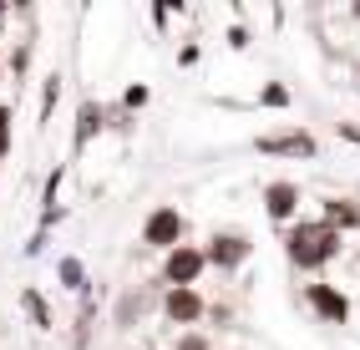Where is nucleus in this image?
<instances>
[{"instance_id":"nucleus-1","label":"nucleus","mask_w":360,"mask_h":350,"mask_svg":"<svg viewBox=\"0 0 360 350\" xmlns=\"http://www.w3.org/2000/svg\"><path fill=\"white\" fill-rule=\"evenodd\" d=\"M284 254H290L295 269H320V264H330L335 254H340V228H330L325 219L295 223L290 233H284Z\"/></svg>"},{"instance_id":"nucleus-2","label":"nucleus","mask_w":360,"mask_h":350,"mask_svg":"<svg viewBox=\"0 0 360 350\" xmlns=\"http://www.w3.org/2000/svg\"><path fill=\"white\" fill-rule=\"evenodd\" d=\"M203 249H193V244H178V249H167V259H162V279L173 290H193V279L203 274Z\"/></svg>"},{"instance_id":"nucleus-3","label":"nucleus","mask_w":360,"mask_h":350,"mask_svg":"<svg viewBox=\"0 0 360 350\" xmlns=\"http://www.w3.org/2000/svg\"><path fill=\"white\" fill-rule=\"evenodd\" d=\"M183 214L178 208H153L148 223H142V244H153V249H178L183 244Z\"/></svg>"},{"instance_id":"nucleus-4","label":"nucleus","mask_w":360,"mask_h":350,"mask_svg":"<svg viewBox=\"0 0 360 350\" xmlns=\"http://www.w3.org/2000/svg\"><path fill=\"white\" fill-rule=\"evenodd\" d=\"M249 249H254V244L244 239V233H213L208 249H203V259L219 264V269H238V264L249 259Z\"/></svg>"},{"instance_id":"nucleus-5","label":"nucleus","mask_w":360,"mask_h":350,"mask_svg":"<svg viewBox=\"0 0 360 350\" xmlns=\"http://www.w3.org/2000/svg\"><path fill=\"white\" fill-rule=\"evenodd\" d=\"M304 299H309V310H315L325 325H345V320H350V299L335 290V285H309Z\"/></svg>"},{"instance_id":"nucleus-6","label":"nucleus","mask_w":360,"mask_h":350,"mask_svg":"<svg viewBox=\"0 0 360 350\" xmlns=\"http://www.w3.org/2000/svg\"><path fill=\"white\" fill-rule=\"evenodd\" d=\"M259 153H284V157H315L320 143L309 132H274V137H259Z\"/></svg>"},{"instance_id":"nucleus-7","label":"nucleus","mask_w":360,"mask_h":350,"mask_svg":"<svg viewBox=\"0 0 360 350\" xmlns=\"http://www.w3.org/2000/svg\"><path fill=\"white\" fill-rule=\"evenodd\" d=\"M162 315L173 320V325H198V320H203V299H198V290H167Z\"/></svg>"},{"instance_id":"nucleus-8","label":"nucleus","mask_w":360,"mask_h":350,"mask_svg":"<svg viewBox=\"0 0 360 350\" xmlns=\"http://www.w3.org/2000/svg\"><path fill=\"white\" fill-rule=\"evenodd\" d=\"M264 208H269V219L274 223H284V219H295V208H300V188L290 178H279V183H269L264 188Z\"/></svg>"},{"instance_id":"nucleus-9","label":"nucleus","mask_w":360,"mask_h":350,"mask_svg":"<svg viewBox=\"0 0 360 350\" xmlns=\"http://www.w3.org/2000/svg\"><path fill=\"white\" fill-rule=\"evenodd\" d=\"M91 132H102V107H97V102H86L82 117H77V148L91 143Z\"/></svg>"},{"instance_id":"nucleus-10","label":"nucleus","mask_w":360,"mask_h":350,"mask_svg":"<svg viewBox=\"0 0 360 350\" xmlns=\"http://www.w3.org/2000/svg\"><path fill=\"white\" fill-rule=\"evenodd\" d=\"M325 223H330V228H355V223H360V208L330 198V203H325Z\"/></svg>"},{"instance_id":"nucleus-11","label":"nucleus","mask_w":360,"mask_h":350,"mask_svg":"<svg viewBox=\"0 0 360 350\" xmlns=\"http://www.w3.org/2000/svg\"><path fill=\"white\" fill-rule=\"evenodd\" d=\"M20 305H26V315L36 320V330H51V310H46V299H41L36 290H26V294H20Z\"/></svg>"},{"instance_id":"nucleus-12","label":"nucleus","mask_w":360,"mask_h":350,"mask_svg":"<svg viewBox=\"0 0 360 350\" xmlns=\"http://www.w3.org/2000/svg\"><path fill=\"white\" fill-rule=\"evenodd\" d=\"M61 285H66V290H82V285H86L82 259H61Z\"/></svg>"},{"instance_id":"nucleus-13","label":"nucleus","mask_w":360,"mask_h":350,"mask_svg":"<svg viewBox=\"0 0 360 350\" xmlns=\"http://www.w3.org/2000/svg\"><path fill=\"white\" fill-rule=\"evenodd\" d=\"M56 97H61V77H46V97H41V122L56 112Z\"/></svg>"},{"instance_id":"nucleus-14","label":"nucleus","mask_w":360,"mask_h":350,"mask_svg":"<svg viewBox=\"0 0 360 350\" xmlns=\"http://www.w3.org/2000/svg\"><path fill=\"white\" fill-rule=\"evenodd\" d=\"M11 153V107H0V157Z\"/></svg>"},{"instance_id":"nucleus-15","label":"nucleus","mask_w":360,"mask_h":350,"mask_svg":"<svg viewBox=\"0 0 360 350\" xmlns=\"http://www.w3.org/2000/svg\"><path fill=\"white\" fill-rule=\"evenodd\" d=\"M284 102H290V91H284V86H264V107H284Z\"/></svg>"},{"instance_id":"nucleus-16","label":"nucleus","mask_w":360,"mask_h":350,"mask_svg":"<svg viewBox=\"0 0 360 350\" xmlns=\"http://www.w3.org/2000/svg\"><path fill=\"white\" fill-rule=\"evenodd\" d=\"M178 350H208V340H203V335H183Z\"/></svg>"},{"instance_id":"nucleus-17","label":"nucleus","mask_w":360,"mask_h":350,"mask_svg":"<svg viewBox=\"0 0 360 350\" xmlns=\"http://www.w3.org/2000/svg\"><path fill=\"white\" fill-rule=\"evenodd\" d=\"M148 102V86H127V107H142Z\"/></svg>"},{"instance_id":"nucleus-18","label":"nucleus","mask_w":360,"mask_h":350,"mask_svg":"<svg viewBox=\"0 0 360 350\" xmlns=\"http://www.w3.org/2000/svg\"><path fill=\"white\" fill-rule=\"evenodd\" d=\"M0 26H6V6H0Z\"/></svg>"},{"instance_id":"nucleus-19","label":"nucleus","mask_w":360,"mask_h":350,"mask_svg":"<svg viewBox=\"0 0 360 350\" xmlns=\"http://www.w3.org/2000/svg\"><path fill=\"white\" fill-rule=\"evenodd\" d=\"M0 72H6V66H0Z\"/></svg>"}]
</instances>
